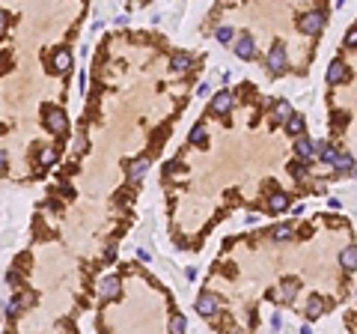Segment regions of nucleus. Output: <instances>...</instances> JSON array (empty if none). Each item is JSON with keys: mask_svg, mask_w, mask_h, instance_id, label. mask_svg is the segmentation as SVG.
<instances>
[{"mask_svg": "<svg viewBox=\"0 0 357 334\" xmlns=\"http://www.w3.org/2000/svg\"><path fill=\"white\" fill-rule=\"evenodd\" d=\"M292 227H289V224H283V227H277V230H271V239H277V242H289V239H292Z\"/></svg>", "mask_w": 357, "mask_h": 334, "instance_id": "nucleus-17", "label": "nucleus"}, {"mask_svg": "<svg viewBox=\"0 0 357 334\" xmlns=\"http://www.w3.org/2000/svg\"><path fill=\"white\" fill-rule=\"evenodd\" d=\"M191 63H194V60H191L188 54H176V57H173V69H176V72H188Z\"/></svg>", "mask_w": 357, "mask_h": 334, "instance_id": "nucleus-15", "label": "nucleus"}, {"mask_svg": "<svg viewBox=\"0 0 357 334\" xmlns=\"http://www.w3.org/2000/svg\"><path fill=\"white\" fill-rule=\"evenodd\" d=\"M54 66L60 69V72H65V69L72 66V54H68V51H57V57H54Z\"/></svg>", "mask_w": 357, "mask_h": 334, "instance_id": "nucleus-18", "label": "nucleus"}, {"mask_svg": "<svg viewBox=\"0 0 357 334\" xmlns=\"http://www.w3.org/2000/svg\"><path fill=\"white\" fill-rule=\"evenodd\" d=\"M146 170H149V158H137V161H134V167L128 170V176H131V179H140Z\"/></svg>", "mask_w": 357, "mask_h": 334, "instance_id": "nucleus-12", "label": "nucleus"}, {"mask_svg": "<svg viewBox=\"0 0 357 334\" xmlns=\"http://www.w3.org/2000/svg\"><path fill=\"white\" fill-rule=\"evenodd\" d=\"M354 245H348V248H345V251H342V266L348 268V271H351V268H354Z\"/></svg>", "mask_w": 357, "mask_h": 334, "instance_id": "nucleus-19", "label": "nucleus"}, {"mask_svg": "<svg viewBox=\"0 0 357 334\" xmlns=\"http://www.w3.org/2000/svg\"><path fill=\"white\" fill-rule=\"evenodd\" d=\"M215 36H218V42H232V36L235 33H232V27H218V33Z\"/></svg>", "mask_w": 357, "mask_h": 334, "instance_id": "nucleus-22", "label": "nucleus"}, {"mask_svg": "<svg viewBox=\"0 0 357 334\" xmlns=\"http://www.w3.org/2000/svg\"><path fill=\"white\" fill-rule=\"evenodd\" d=\"M268 66L274 69V72H283V69H286V48H283V42L271 45V51H268Z\"/></svg>", "mask_w": 357, "mask_h": 334, "instance_id": "nucleus-3", "label": "nucleus"}, {"mask_svg": "<svg viewBox=\"0 0 357 334\" xmlns=\"http://www.w3.org/2000/svg\"><path fill=\"white\" fill-rule=\"evenodd\" d=\"M253 54H256L253 39H250V36H241V39L235 42V57H241V60H253Z\"/></svg>", "mask_w": 357, "mask_h": 334, "instance_id": "nucleus-4", "label": "nucleus"}, {"mask_svg": "<svg viewBox=\"0 0 357 334\" xmlns=\"http://www.w3.org/2000/svg\"><path fill=\"white\" fill-rule=\"evenodd\" d=\"M268 206H271V212H283V209L289 206V197H286L283 191H277V194H271V200H268Z\"/></svg>", "mask_w": 357, "mask_h": 334, "instance_id": "nucleus-11", "label": "nucleus"}, {"mask_svg": "<svg viewBox=\"0 0 357 334\" xmlns=\"http://www.w3.org/2000/svg\"><path fill=\"white\" fill-rule=\"evenodd\" d=\"M295 152H298V158H310V155L316 152V140L307 137V134H298V140H295Z\"/></svg>", "mask_w": 357, "mask_h": 334, "instance_id": "nucleus-5", "label": "nucleus"}, {"mask_svg": "<svg viewBox=\"0 0 357 334\" xmlns=\"http://www.w3.org/2000/svg\"><path fill=\"white\" fill-rule=\"evenodd\" d=\"M322 307H325V304H322V299H319V296H313V299H310V304H307V316H310V319L322 316Z\"/></svg>", "mask_w": 357, "mask_h": 334, "instance_id": "nucleus-13", "label": "nucleus"}, {"mask_svg": "<svg viewBox=\"0 0 357 334\" xmlns=\"http://www.w3.org/2000/svg\"><path fill=\"white\" fill-rule=\"evenodd\" d=\"M45 123H48V129L54 134H63L68 129V123H65V114L63 110H57V107H48L45 110Z\"/></svg>", "mask_w": 357, "mask_h": 334, "instance_id": "nucleus-2", "label": "nucleus"}, {"mask_svg": "<svg viewBox=\"0 0 357 334\" xmlns=\"http://www.w3.org/2000/svg\"><path fill=\"white\" fill-rule=\"evenodd\" d=\"M6 281H9V284H12V287H15V284H18V281H21V274H18V271H9V274H6Z\"/></svg>", "mask_w": 357, "mask_h": 334, "instance_id": "nucleus-25", "label": "nucleus"}, {"mask_svg": "<svg viewBox=\"0 0 357 334\" xmlns=\"http://www.w3.org/2000/svg\"><path fill=\"white\" fill-rule=\"evenodd\" d=\"M229 107H232V96H229L227 90L215 93V99H211V110H215L218 117H224V114H229Z\"/></svg>", "mask_w": 357, "mask_h": 334, "instance_id": "nucleus-6", "label": "nucleus"}, {"mask_svg": "<svg viewBox=\"0 0 357 334\" xmlns=\"http://www.w3.org/2000/svg\"><path fill=\"white\" fill-rule=\"evenodd\" d=\"M188 328V322H185V316H173V322H170V331H185Z\"/></svg>", "mask_w": 357, "mask_h": 334, "instance_id": "nucleus-21", "label": "nucleus"}, {"mask_svg": "<svg viewBox=\"0 0 357 334\" xmlns=\"http://www.w3.org/2000/svg\"><path fill=\"white\" fill-rule=\"evenodd\" d=\"M322 27H325V15H322V12H307V15L298 21V30L307 33V36H319Z\"/></svg>", "mask_w": 357, "mask_h": 334, "instance_id": "nucleus-1", "label": "nucleus"}, {"mask_svg": "<svg viewBox=\"0 0 357 334\" xmlns=\"http://www.w3.org/2000/svg\"><path fill=\"white\" fill-rule=\"evenodd\" d=\"M330 164L336 167V170H342V173H351V155H339V152H336V158H333Z\"/></svg>", "mask_w": 357, "mask_h": 334, "instance_id": "nucleus-16", "label": "nucleus"}, {"mask_svg": "<svg viewBox=\"0 0 357 334\" xmlns=\"http://www.w3.org/2000/svg\"><path fill=\"white\" fill-rule=\"evenodd\" d=\"M345 42H348V45H354V42H357V30H354V27L348 30V39H345Z\"/></svg>", "mask_w": 357, "mask_h": 334, "instance_id": "nucleus-27", "label": "nucleus"}, {"mask_svg": "<svg viewBox=\"0 0 357 334\" xmlns=\"http://www.w3.org/2000/svg\"><path fill=\"white\" fill-rule=\"evenodd\" d=\"M6 24H9V15H6V12H3V9H0V33H3V30H6Z\"/></svg>", "mask_w": 357, "mask_h": 334, "instance_id": "nucleus-26", "label": "nucleus"}, {"mask_svg": "<svg viewBox=\"0 0 357 334\" xmlns=\"http://www.w3.org/2000/svg\"><path fill=\"white\" fill-rule=\"evenodd\" d=\"M289 170H292V176H298V179H304V176H307V167H304V164H298V161H295V164L289 167Z\"/></svg>", "mask_w": 357, "mask_h": 334, "instance_id": "nucleus-24", "label": "nucleus"}, {"mask_svg": "<svg viewBox=\"0 0 357 334\" xmlns=\"http://www.w3.org/2000/svg\"><path fill=\"white\" fill-rule=\"evenodd\" d=\"M98 293H101V299H107V301L119 299V277H104L101 287H98Z\"/></svg>", "mask_w": 357, "mask_h": 334, "instance_id": "nucleus-7", "label": "nucleus"}, {"mask_svg": "<svg viewBox=\"0 0 357 334\" xmlns=\"http://www.w3.org/2000/svg\"><path fill=\"white\" fill-rule=\"evenodd\" d=\"M196 313L199 316H215L218 313V299L215 296H199L196 299Z\"/></svg>", "mask_w": 357, "mask_h": 334, "instance_id": "nucleus-8", "label": "nucleus"}, {"mask_svg": "<svg viewBox=\"0 0 357 334\" xmlns=\"http://www.w3.org/2000/svg\"><path fill=\"white\" fill-rule=\"evenodd\" d=\"M274 114H277V117H274L277 123H286L289 114H292V104H289V101H277V110H274Z\"/></svg>", "mask_w": 357, "mask_h": 334, "instance_id": "nucleus-14", "label": "nucleus"}, {"mask_svg": "<svg viewBox=\"0 0 357 334\" xmlns=\"http://www.w3.org/2000/svg\"><path fill=\"white\" fill-rule=\"evenodd\" d=\"M191 143H196V146L205 143V129H202V126H194V129H191Z\"/></svg>", "mask_w": 357, "mask_h": 334, "instance_id": "nucleus-20", "label": "nucleus"}, {"mask_svg": "<svg viewBox=\"0 0 357 334\" xmlns=\"http://www.w3.org/2000/svg\"><path fill=\"white\" fill-rule=\"evenodd\" d=\"M295 290H298V284H295V281H286V287H283V299H292Z\"/></svg>", "mask_w": 357, "mask_h": 334, "instance_id": "nucleus-23", "label": "nucleus"}, {"mask_svg": "<svg viewBox=\"0 0 357 334\" xmlns=\"http://www.w3.org/2000/svg\"><path fill=\"white\" fill-rule=\"evenodd\" d=\"M286 132L298 137V134H304V117H298V114H289V120H286Z\"/></svg>", "mask_w": 357, "mask_h": 334, "instance_id": "nucleus-10", "label": "nucleus"}, {"mask_svg": "<svg viewBox=\"0 0 357 334\" xmlns=\"http://www.w3.org/2000/svg\"><path fill=\"white\" fill-rule=\"evenodd\" d=\"M6 170V152H0V173Z\"/></svg>", "mask_w": 357, "mask_h": 334, "instance_id": "nucleus-28", "label": "nucleus"}, {"mask_svg": "<svg viewBox=\"0 0 357 334\" xmlns=\"http://www.w3.org/2000/svg\"><path fill=\"white\" fill-rule=\"evenodd\" d=\"M345 78H348V69L342 66L339 60H336V63H330V69H327V84H342Z\"/></svg>", "mask_w": 357, "mask_h": 334, "instance_id": "nucleus-9", "label": "nucleus"}]
</instances>
